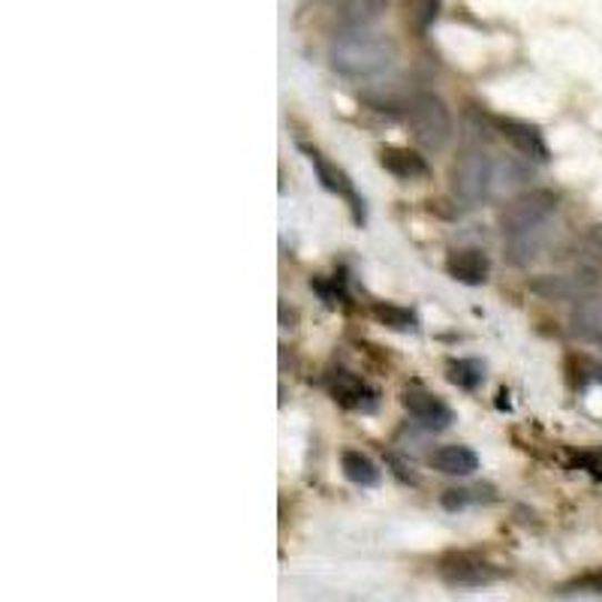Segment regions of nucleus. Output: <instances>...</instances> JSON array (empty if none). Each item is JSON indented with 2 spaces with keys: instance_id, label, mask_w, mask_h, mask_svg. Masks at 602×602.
<instances>
[{
  "instance_id": "1",
  "label": "nucleus",
  "mask_w": 602,
  "mask_h": 602,
  "mask_svg": "<svg viewBox=\"0 0 602 602\" xmlns=\"http://www.w3.org/2000/svg\"><path fill=\"white\" fill-rule=\"evenodd\" d=\"M398 58L395 40L383 33L347 31L332 42L329 61L347 79H371V76L385 73Z\"/></svg>"
},
{
  "instance_id": "2",
  "label": "nucleus",
  "mask_w": 602,
  "mask_h": 602,
  "mask_svg": "<svg viewBox=\"0 0 602 602\" xmlns=\"http://www.w3.org/2000/svg\"><path fill=\"white\" fill-rule=\"evenodd\" d=\"M410 127L419 146L440 151L452 139V114H449L447 103L437 94H415L407 109Z\"/></svg>"
},
{
  "instance_id": "3",
  "label": "nucleus",
  "mask_w": 602,
  "mask_h": 602,
  "mask_svg": "<svg viewBox=\"0 0 602 602\" xmlns=\"http://www.w3.org/2000/svg\"><path fill=\"white\" fill-rule=\"evenodd\" d=\"M437 575L449 584V588H485L503 579V572L482 554L473 551H447L437 561Z\"/></svg>"
},
{
  "instance_id": "4",
  "label": "nucleus",
  "mask_w": 602,
  "mask_h": 602,
  "mask_svg": "<svg viewBox=\"0 0 602 602\" xmlns=\"http://www.w3.org/2000/svg\"><path fill=\"white\" fill-rule=\"evenodd\" d=\"M491 181H494V163L485 151H468L452 167V190L468 205H476L479 199L489 197Z\"/></svg>"
},
{
  "instance_id": "5",
  "label": "nucleus",
  "mask_w": 602,
  "mask_h": 602,
  "mask_svg": "<svg viewBox=\"0 0 602 602\" xmlns=\"http://www.w3.org/2000/svg\"><path fill=\"white\" fill-rule=\"evenodd\" d=\"M554 211H558V197L551 190H530L503 211V218H500L503 235H515V232H524V229L551 223Z\"/></svg>"
},
{
  "instance_id": "6",
  "label": "nucleus",
  "mask_w": 602,
  "mask_h": 602,
  "mask_svg": "<svg viewBox=\"0 0 602 602\" xmlns=\"http://www.w3.org/2000/svg\"><path fill=\"white\" fill-rule=\"evenodd\" d=\"M401 404L410 415H413L415 422L422 428H431V431H443V428L452 425V410H449L443 401L431 392H422V389H407L404 395H401Z\"/></svg>"
},
{
  "instance_id": "7",
  "label": "nucleus",
  "mask_w": 602,
  "mask_h": 602,
  "mask_svg": "<svg viewBox=\"0 0 602 602\" xmlns=\"http://www.w3.org/2000/svg\"><path fill=\"white\" fill-rule=\"evenodd\" d=\"M304 154H308V160H311L313 172H317V178H320V184L329 193H338V197H343L347 202H350V208H353V218L355 223H362L364 220V208H362V199L355 197L353 190V181L343 175L341 169L334 167V163H329L325 157L320 154V151H313V148H304Z\"/></svg>"
},
{
  "instance_id": "8",
  "label": "nucleus",
  "mask_w": 602,
  "mask_h": 602,
  "mask_svg": "<svg viewBox=\"0 0 602 602\" xmlns=\"http://www.w3.org/2000/svg\"><path fill=\"white\" fill-rule=\"evenodd\" d=\"M593 271L591 269H582V271H572V274H545V278H540V281L530 283V290L536 292V295H542V299H579V295H584V292L593 287Z\"/></svg>"
},
{
  "instance_id": "9",
  "label": "nucleus",
  "mask_w": 602,
  "mask_h": 602,
  "mask_svg": "<svg viewBox=\"0 0 602 602\" xmlns=\"http://www.w3.org/2000/svg\"><path fill=\"white\" fill-rule=\"evenodd\" d=\"M570 325L575 338L588 343H602V292H584L575 299Z\"/></svg>"
},
{
  "instance_id": "10",
  "label": "nucleus",
  "mask_w": 602,
  "mask_h": 602,
  "mask_svg": "<svg viewBox=\"0 0 602 602\" xmlns=\"http://www.w3.org/2000/svg\"><path fill=\"white\" fill-rule=\"evenodd\" d=\"M447 274L464 287H482L491 274V260L476 248L455 250L447 260Z\"/></svg>"
},
{
  "instance_id": "11",
  "label": "nucleus",
  "mask_w": 602,
  "mask_h": 602,
  "mask_svg": "<svg viewBox=\"0 0 602 602\" xmlns=\"http://www.w3.org/2000/svg\"><path fill=\"white\" fill-rule=\"evenodd\" d=\"M380 163H383L389 175L401 178V181H419V178L428 175L425 157L413 151V148H383V151H380Z\"/></svg>"
},
{
  "instance_id": "12",
  "label": "nucleus",
  "mask_w": 602,
  "mask_h": 602,
  "mask_svg": "<svg viewBox=\"0 0 602 602\" xmlns=\"http://www.w3.org/2000/svg\"><path fill=\"white\" fill-rule=\"evenodd\" d=\"M329 389H332L334 401L343 407H350V410H368V407H374L377 401L374 392H371L359 377L347 374V371H338V374L332 377Z\"/></svg>"
},
{
  "instance_id": "13",
  "label": "nucleus",
  "mask_w": 602,
  "mask_h": 602,
  "mask_svg": "<svg viewBox=\"0 0 602 602\" xmlns=\"http://www.w3.org/2000/svg\"><path fill=\"white\" fill-rule=\"evenodd\" d=\"M431 468L440 470L443 476H470L479 468V458L468 447H440L431 455Z\"/></svg>"
},
{
  "instance_id": "14",
  "label": "nucleus",
  "mask_w": 602,
  "mask_h": 602,
  "mask_svg": "<svg viewBox=\"0 0 602 602\" xmlns=\"http://www.w3.org/2000/svg\"><path fill=\"white\" fill-rule=\"evenodd\" d=\"M389 0H343L341 3V21L347 31H364L374 21L383 19Z\"/></svg>"
},
{
  "instance_id": "15",
  "label": "nucleus",
  "mask_w": 602,
  "mask_h": 602,
  "mask_svg": "<svg viewBox=\"0 0 602 602\" xmlns=\"http://www.w3.org/2000/svg\"><path fill=\"white\" fill-rule=\"evenodd\" d=\"M503 136H506L512 146L519 148L524 157H533V160H549V148L542 142V133L536 127L521 124V121H503L500 124Z\"/></svg>"
},
{
  "instance_id": "16",
  "label": "nucleus",
  "mask_w": 602,
  "mask_h": 602,
  "mask_svg": "<svg viewBox=\"0 0 602 602\" xmlns=\"http://www.w3.org/2000/svg\"><path fill=\"white\" fill-rule=\"evenodd\" d=\"M341 470L343 476L350 479V482H355V485H362V489H374V485H380V470H377V464L368 455H362V452H355V449H347V452H343Z\"/></svg>"
},
{
  "instance_id": "17",
  "label": "nucleus",
  "mask_w": 602,
  "mask_h": 602,
  "mask_svg": "<svg viewBox=\"0 0 602 602\" xmlns=\"http://www.w3.org/2000/svg\"><path fill=\"white\" fill-rule=\"evenodd\" d=\"M440 3L443 0H407V28L415 37H425L440 16Z\"/></svg>"
},
{
  "instance_id": "18",
  "label": "nucleus",
  "mask_w": 602,
  "mask_h": 602,
  "mask_svg": "<svg viewBox=\"0 0 602 602\" xmlns=\"http://www.w3.org/2000/svg\"><path fill=\"white\" fill-rule=\"evenodd\" d=\"M447 377L458 389H479L485 380V364L479 359H452L447 364Z\"/></svg>"
},
{
  "instance_id": "19",
  "label": "nucleus",
  "mask_w": 602,
  "mask_h": 602,
  "mask_svg": "<svg viewBox=\"0 0 602 602\" xmlns=\"http://www.w3.org/2000/svg\"><path fill=\"white\" fill-rule=\"evenodd\" d=\"M371 313L377 317V322H383L385 329H395V332H415V317L413 311H407L401 304H383L377 301Z\"/></svg>"
},
{
  "instance_id": "20",
  "label": "nucleus",
  "mask_w": 602,
  "mask_h": 602,
  "mask_svg": "<svg viewBox=\"0 0 602 602\" xmlns=\"http://www.w3.org/2000/svg\"><path fill=\"white\" fill-rule=\"evenodd\" d=\"M558 596H602V570L584 572L579 579L561 584Z\"/></svg>"
},
{
  "instance_id": "21",
  "label": "nucleus",
  "mask_w": 602,
  "mask_h": 602,
  "mask_svg": "<svg viewBox=\"0 0 602 602\" xmlns=\"http://www.w3.org/2000/svg\"><path fill=\"white\" fill-rule=\"evenodd\" d=\"M482 500H494L491 489H452L443 494V506L449 512H455V509H464L470 503H482Z\"/></svg>"
},
{
  "instance_id": "22",
  "label": "nucleus",
  "mask_w": 602,
  "mask_h": 602,
  "mask_svg": "<svg viewBox=\"0 0 602 602\" xmlns=\"http://www.w3.org/2000/svg\"><path fill=\"white\" fill-rule=\"evenodd\" d=\"M575 468L588 470V473H593V476L600 479L602 476V455H600V452H588V455H579V458H575Z\"/></svg>"
}]
</instances>
